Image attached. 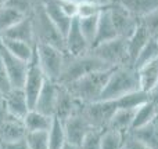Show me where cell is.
I'll list each match as a JSON object with an SVG mask.
<instances>
[{
  "mask_svg": "<svg viewBox=\"0 0 158 149\" xmlns=\"http://www.w3.org/2000/svg\"><path fill=\"white\" fill-rule=\"evenodd\" d=\"M135 111L136 109H125V108H118L114 112L112 117L110 119L108 126L106 128H112V130L121 131L123 134H128L132 127V122H133Z\"/></svg>",
  "mask_w": 158,
  "mask_h": 149,
  "instance_id": "24",
  "label": "cell"
},
{
  "mask_svg": "<svg viewBox=\"0 0 158 149\" xmlns=\"http://www.w3.org/2000/svg\"><path fill=\"white\" fill-rule=\"evenodd\" d=\"M4 97H6V111H7V115L24 119V116L31 109L24 90L21 87H11L4 94Z\"/></svg>",
  "mask_w": 158,
  "mask_h": 149,
  "instance_id": "14",
  "label": "cell"
},
{
  "mask_svg": "<svg viewBox=\"0 0 158 149\" xmlns=\"http://www.w3.org/2000/svg\"><path fill=\"white\" fill-rule=\"evenodd\" d=\"M0 149H4V148H3V145H2V144H0Z\"/></svg>",
  "mask_w": 158,
  "mask_h": 149,
  "instance_id": "47",
  "label": "cell"
},
{
  "mask_svg": "<svg viewBox=\"0 0 158 149\" xmlns=\"http://www.w3.org/2000/svg\"><path fill=\"white\" fill-rule=\"evenodd\" d=\"M139 88V77L137 71L133 66L122 65L115 66L110 73L107 84L104 87L98 100H118L119 97L128 94V92L136 91Z\"/></svg>",
  "mask_w": 158,
  "mask_h": 149,
  "instance_id": "2",
  "label": "cell"
},
{
  "mask_svg": "<svg viewBox=\"0 0 158 149\" xmlns=\"http://www.w3.org/2000/svg\"><path fill=\"white\" fill-rule=\"evenodd\" d=\"M140 22L144 25V28L147 29L148 35L151 37L156 39L157 35H158V8L153 10L151 13L146 14L144 17L140 18Z\"/></svg>",
  "mask_w": 158,
  "mask_h": 149,
  "instance_id": "35",
  "label": "cell"
},
{
  "mask_svg": "<svg viewBox=\"0 0 158 149\" xmlns=\"http://www.w3.org/2000/svg\"><path fill=\"white\" fill-rule=\"evenodd\" d=\"M63 126H64V131H65L67 142L75 145L78 148L81 145V142L83 141L85 135L93 128L86 120V117L83 116V113L81 112V108L77 112H74L71 116L67 117L65 120H63Z\"/></svg>",
  "mask_w": 158,
  "mask_h": 149,
  "instance_id": "9",
  "label": "cell"
},
{
  "mask_svg": "<svg viewBox=\"0 0 158 149\" xmlns=\"http://www.w3.org/2000/svg\"><path fill=\"white\" fill-rule=\"evenodd\" d=\"M81 106H82V104L68 91V88H67L65 86H63V84H60L54 116L58 117V119L63 122V120H65L68 116H71L74 112H77Z\"/></svg>",
  "mask_w": 158,
  "mask_h": 149,
  "instance_id": "15",
  "label": "cell"
},
{
  "mask_svg": "<svg viewBox=\"0 0 158 149\" xmlns=\"http://www.w3.org/2000/svg\"><path fill=\"white\" fill-rule=\"evenodd\" d=\"M27 15L28 14H25L22 10H19L18 7L7 2V4L0 8V33L11 28L13 25H15Z\"/></svg>",
  "mask_w": 158,
  "mask_h": 149,
  "instance_id": "25",
  "label": "cell"
},
{
  "mask_svg": "<svg viewBox=\"0 0 158 149\" xmlns=\"http://www.w3.org/2000/svg\"><path fill=\"white\" fill-rule=\"evenodd\" d=\"M151 100V94L142 90H136V91L128 92V94L119 97L118 100H115L118 108H125V109H137L139 106H142L143 104H146L147 101Z\"/></svg>",
  "mask_w": 158,
  "mask_h": 149,
  "instance_id": "28",
  "label": "cell"
},
{
  "mask_svg": "<svg viewBox=\"0 0 158 149\" xmlns=\"http://www.w3.org/2000/svg\"><path fill=\"white\" fill-rule=\"evenodd\" d=\"M110 68L111 66L107 65L104 61H101L96 55H93L90 51L85 55H79V57H69L65 54V62H64V68L58 83L67 86V84L78 80L79 77L90 73V72L103 71V69Z\"/></svg>",
  "mask_w": 158,
  "mask_h": 149,
  "instance_id": "3",
  "label": "cell"
},
{
  "mask_svg": "<svg viewBox=\"0 0 158 149\" xmlns=\"http://www.w3.org/2000/svg\"><path fill=\"white\" fill-rule=\"evenodd\" d=\"M7 2H8V0H0V8H2L3 6L7 4Z\"/></svg>",
  "mask_w": 158,
  "mask_h": 149,
  "instance_id": "44",
  "label": "cell"
},
{
  "mask_svg": "<svg viewBox=\"0 0 158 149\" xmlns=\"http://www.w3.org/2000/svg\"><path fill=\"white\" fill-rule=\"evenodd\" d=\"M24 124L28 133L33 131H47L52 126L53 116H47L44 113H40L36 109H29L28 113L24 116Z\"/></svg>",
  "mask_w": 158,
  "mask_h": 149,
  "instance_id": "23",
  "label": "cell"
},
{
  "mask_svg": "<svg viewBox=\"0 0 158 149\" xmlns=\"http://www.w3.org/2000/svg\"><path fill=\"white\" fill-rule=\"evenodd\" d=\"M156 58H158V44H157L156 39L150 37L148 41L146 43V46L142 49V51L139 53V55L136 57V60H135L133 68L139 69L143 65H146V64L154 61Z\"/></svg>",
  "mask_w": 158,
  "mask_h": 149,
  "instance_id": "31",
  "label": "cell"
},
{
  "mask_svg": "<svg viewBox=\"0 0 158 149\" xmlns=\"http://www.w3.org/2000/svg\"><path fill=\"white\" fill-rule=\"evenodd\" d=\"M156 41H157V44H158V35H157V37H156Z\"/></svg>",
  "mask_w": 158,
  "mask_h": 149,
  "instance_id": "46",
  "label": "cell"
},
{
  "mask_svg": "<svg viewBox=\"0 0 158 149\" xmlns=\"http://www.w3.org/2000/svg\"><path fill=\"white\" fill-rule=\"evenodd\" d=\"M10 88H11L10 80H8V76H7V72H6L4 64H3L2 57H0V90L6 94Z\"/></svg>",
  "mask_w": 158,
  "mask_h": 149,
  "instance_id": "39",
  "label": "cell"
},
{
  "mask_svg": "<svg viewBox=\"0 0 158 149\" xmlns=\"http://www.w3.org/2000/svg\"><path fill=\"white\" fill-rule=\"evenodd\" d=\"M0 57H2V61L4 64V68H6V72H7L11 87H21L22 88V84H24L25 75H27V69H28V62L19 60V58H17L11 53H8L3 47L2 43H0Z\"/></svg>",
  "mask_w": 158,
  "mask_h": 149,
  "instance_id": "10",
  "label": "cell"
},
{
  "mask_svg": "<svg viewBox=\"0 0 158 149\" xmlns=\"http://www.w3.org/2000/svg\"><path fill=\"white\" fill-rule=\"evenodd\" d=\"M90 53L93 55H96L97 58H100L101 61H104L111 68L122 65L129 66L128 43H126V39L122 37V36H117L111 40L96 44L94 47L90 49Z\"/></svg>",
  "mask_w": 158,
  "mask_h": 149,
  "instance_id": "5",
  "label": "cell"
},
{
  "mask_svg": "<svg viewBox=\"0 0 158 149\" xmlns=\"http://www.w3.org/2000/svg\"><path fill=\"white\" fill-rule=\"evenodd\" d=\"M97 21H98V15L87 17V18H78L79 29H81L83 37L86 39V41L89 43L90 49H92L93 43H94V39H96V32H97Z\"/></svg>",
  "mask_w": 158,
  "mask_h": 149,
  "instance_id": "32",
  "label": "cell"
},
{
  "mask_svg": "<svg viewBox=\"0 0 158 149\" xmlns=\"http://www.w3.org/2000/svg\"><path fill=\"white\" fill-rule=\"evenodd\" d=\"M47 141H49L50 149H61L63 145L67 142L63 122L56 116H53L52 126L47 130Z\"/></svg>",
  "mask_w": 158,
  "mask_h": 149,
  "instance_id": "29",
  "label": "cell"
},
{
  "mask_svg": "<svg viewBox=\"0 0 158 149\" xmlns=\"http://www.w3.org/2000/svg\"><path fill=\"white\" fill-rule=\"evenodd\" d=\"M151 36L148 35L147 29L144 28V25L139 21L135 32L126 39L128 43V61H129V66H133V62L136 60V57L139 55V53L142 51V49L146 46V43L148 41Z\"/></svg>",
  "mask_w": 158,
  "mask_h": 149,
  "instance_id": "17",
  "label": "cell"
},
{
  "mask_svg": "<svg viewBox=\"0 0 158 149\" xmlns=\"http://www.w3.org/2000/svg\"><path fill=\"white\" fill-rule=\"evenodd\" d=\"M139 77V88L148 94L154 92L158 83V58L136 69Z\"/></svg>",
  "mask_w": 158,
  "mask_h": 149,
  "instance_id": "18",
  "label": "cell"
},
{
  "mask_svg": "<svg viewBox=\"0 0 158 149\" xmlns=\"http://www.w3.org/2000/svg\"><path fill=\"white\" fill-rule=\"evenodd\" d=\"M123 149H151V148L128 133L125 137V141H123Z\"/></svg>",
  "mask_w": 158,
  "mask_h": 149,
  "instance_id": "38",
  "label": "cell"
},
{
  "mask_svg": "<svg viewBox=\"0 0 158 149\" xmlns=\"http://www.w3.org/2000/svg\"><path fill=\"white\" fill-rule=\"evenodd\" d=\"M0 43L8 53H11L13 55H15L17 58L25 61V62H29L31 58L33 57L35 44H29L21 40H14V39H7L3 36H0Z\"/></svg>",
  "mask_w": 158,
  "mask_h": 149,
  "instance_id": "21",
  "label": "cell"
},
{
  "mask_svg": "<svg viewBox=\"0 0 158 149\" xmlns=\"http://www.w3.org/2000/svg\"><path fill=\"white\" fill-rule=\"evenodd\" d=\"M24 120L19 117L6 115L0 120V144H10L27 137Z\"/></svg>",
  "mask_w": 158,
  "mask_h": 149,
  "instance_id": "13",
  "label": "cell"
},
{
  "mask_svg": "<svg viewBox=\"0 0 158 149\" xmlns=\"http://www.w3.org/2000/svg\"><path fill=\"white\" fill-rule=\"evenodd\" d=\"M122 149H123V148H122Z\"/></svg>",
  "mask_w": 158,
  "mask_h": 149,
  "instance_id": "48",
  "label": "cell"
},
{
  "mask_svg": "<svg viewBox=\"0 0 158 149\" xmlns=\"http://www.w3.org/2000/svg\"><path fill=\"white\" fill-rule=\"evenodd\" d=\"M7 115V111H6V97H4V92L0 90V120Z\"/></svg>",
  "mask_w": 158,
  "mask_h": 149,
  "instance_id": "41",
  "label": "cell"
},
{
  "mask_svg": "<svg viewBox=\"0 0 158 149\" xmlns=\"http://www.w3.org/2000/svg\"><path fill=\"white\" fill-rule=\"evenodd\" d=\"M64 51L69 57H79L85 55L90 51V46L83 37L81 29H79L78 18H74L71 22L68 32L64 36Z\"/></svg>",
  "mask_w": 158,
  "mask_h": 149,
  "instance_id": "11",
  "label": "cell"
},
{
  "mask_svg": "<svg viewBox=\"0 0 158 149\" xmlns=\"http://www.w3.org/2000/svg\"><path fill=\"white\" fill-rule=\"evenodd\" d=\"M117 2H119L132 15L139 19L158 8V0H117Z\"/></svg>",
  "mask_w": 158,
  "mask_h": 149,
  "instance_id": "27",
  "label": "cell"
},
{
  "mask_svg": "<svg viewBox=\"0 0 158 149\" xmlns=\"http://www.w3.org/2000/svg\"><path fill=\"white\" fill-rule=\"evenodd\" d=\"M58 90H60V84L57 81H52L46 79V81H44L43 87H42L40 92H39L38 98L35 101L33 109L39 111L40 113L47 115V116H54Z\"/></svg>",
  "mask_w": 158,
  "mask_h": 149,
  "instance_id": "12",
  "label": "cell"
},
{
  "mask_svg": "<svg viewBox=\"0 0 158 149\" xmlns=\"http://www.w3.org/2000/svg\"><path fill=\"white\" fill-rule=\"evenodd\" d=\"M56 2H57L60 10L64 13V15H67L71 19L78 18L79 0H56Z\"/></svg>",
  "mask_w": 158,
  "mask_h": 149,
  "instance_id": "37",
  "label": "cell"
},
{
  "mask_svg": "<svg viewBox=\"0 0 158 149\" xmlns=\"http://www.w3.org/2000/svg\"><path fill=\"white\" fill-rule=\"evenodd\" d=\"M0 36L7 39H14V40L27 41L29 44H35V30H33L31 15L24 17L19 22H17L15 25H13L11 28L0 33Z\"/></svg>",
  "mask_w": 158,
  "mask_h": 149,
  "instance_id": "16",
  "label": "cell"
},
{
  "mask_svg": "<svg viewBox=\"0 0 158 149\" xmlns=\"http://www.w3.org/2000/svg\"><path fill=\"white\" fill-rule=\"evenodd\" d=\"M28 145L31 149H50L49 141H47V131H33V133H27Z\"/></svg>",
  "mask_w": 158,
  "mask_h": 149,
  "instance_id": "34",
  "label": "cell"
},
{
  "mask_svg": "<svg viewBox=\"0 0 158 149\" xmlns=\"http://www.w3.org/2000/svg\"><path fill=\"white\" fill-rule=\"evenodd\" d=\"M44 81H46V76H44L42 68L39 66L38 58H36V54L33 51V57L28 62L27 75H25V80L24 84H22V90H24L25 95H27V100L31 109H33L35 101L38 98L39 92H40L42 87H43Z\"/></svg>",
  "mask_w": 158,
  "mask_h": 149,
  "instance_id": "8",
  "label": "cell"
},
{
  "mask_svg": "<svg viewBox=\"0 0 158 149\" xmlns=\"http://www.w3.org/2000/svg\"><path fill=\"white\" fill-rule=\"evenodd\" d=\"M117 109L118 106L115 100H97L81 106V112L86 117L89 124L96 130H104Z\"/></svg>",
  "mask_w": 158,
  "mask_h": 149,
  "instance_id": "6",
  "label": "cell"
},
{
  "mask_svg": "<svg viewBox=\"0 0 158 149\" xmlns=\"http://www.w3.org/2000/svg\"><path fill=\"white\" fill-rule=\"evenodd\" d=\"M100 137H101V130L92 128L85 135L83 141L79 145V149H100Z\"/></svg>",
  "mask_w": 158,
  "mask_h": 149,
  "instance_id": "36",
  "label": "cell"
},
{
  "mask_svg": "<svg viewBox=\"0 0 158 149\" xmlns=\"http://www.w3.org/2000/svg\"><path fill=\"white\" fill-rule=\"evenodd\" d=\"M118 33L115 30V26L111 21V17H110L108 8H107V4L103 7V10L98 14V21H97V32H96V39L94 43H93L92 47H94L96 44H100L103 41L111 40V39L117 37Z\"/></svg>",
  "mask_w": 158,
  "mask_h": 149,
  "instance_id": "19",
  "label": "cell"
},
{
  "mask_svg": "<svg viewBox=\"0 0 158 149\" xmlns=\"http://www.w3.org/2000/svg\"><path fill=\"white\" fill-rule=\"evenodd\" d=\"M154 91H158V83H157V87H156V90H154ZM151 94H153V92H151Z\"/></svg>",
  "mask_w": 158,
  "mask_h": 149,
  "instance_id": "45",
  "label": "cell"
},
{
  "mask_svg": "<svg viewBox=\"0 0 158 149\" xmlns=\"http://www.w3.org/2000/svg\"><path fill=\"white\" fill-rule=\"evenodd\" d=\"M2 145H3V148H4V149H31L25 138L18 139V141H15V142H10V144H2Z\"/></svg>",
  "mask_w": 158,
  "mask_h": 149,
  "instance_id": "40",
  "label": "cell"
},
{
  "mask_svg": "<svg viewBox=\"0 0 158 149\" xmlns=\"http://www.w3.org/2000/svg\"><path fill=\"white\" fill-rule=\"evenodd\" d=\"M158 111L154 105L153 101H147L146 104H143L142 106L135 111V116H133V122H132V127L131 130H135V128L143 127V126L148 124L150 122H153L154 119L157 117ZM129 130V131H131Z\"/></svg>",
  "mask_w": 158,
  "mask_h": 149,
  "instance_id": "26",
  "label": "cell"
},
{
  "mask_svg": "<svg viewBox=\"0 0 158 149\" xmlns=\"http://www.w3.org/2000/svg\"><path fill=\"white\" fill-rule=\"evenodd\" d=\"M112 69L114 68L90 72V73L79 77L78 80L67 84L65 87L81 104L94 102L100 98Z\"/></svg>",
  "mask_w": 158,
  "mask_h": 149,
  "instance_id": "1",
  "label": "cell"
},
{
  "mask_svg": "<svg viewBox=\"0 0 158 149\" xmlns=\"http://www.w3.org/2000/svg\"><path fill=\"white\" fill-rule=\"evenodd\" d=\"M126 134L112 128L101 130L100 137V149H122Z\"/></svg>",
  "mask_w": 158,
  "mask_h": 149,
  "instance_id": "30",
  "label": "cell"
},
{
  "mask_svg": "<svg viewBox=\"0 0 158 149\" xmlns=\"http://www.w3.org/2000/svg\"><path fill=\"white\" fill-rule=\"evenodd\" d=\"M61 149H79L78 147H75V145H72V144H68V142H65V144L63 145V148Z\"/></svg>",
  "mask_w": 158,
  "mask_h": 149,
  "instance_id": "43",
  "label": "cell"
},
{
  "mask_svg": "<svg viewBox=\"0 0 158 149\" xmlns=\"http://www.w3.org/2000/svg\"><path fill=\"white\" fill-rule=\"evenodd\" d=\"M107 3L108 2H100V0H79L78 18H87V17L98 15Z\"/></svg>",
  "mask_w": 158,
  "mask_h": 149,
  "instance_id": "33",
  "label": "cell"
},
{
  "mask_svg": "<svg viewBox=\"0 0 158 149\" xmlns=\"http://www.w3.org/2000/svg\"><path fill=\"white\" fill-rule=\"evenodd\" d=\"M42 4H43L44 13L47 14L50 21L56 25V28L60 30L61 35L65 36V33L68 32L69 26H71L72 19L68 18L67 15H64V13L60 10L56 0H42Z\"/></svg>",
  "mask_w": 158,
  "mask_h": 149,
  "instance_id": "20",
  "label": "cell"
},
{
  "mask_svg": "<svg viewBox=\"0 0 158 149\" xmlns=\"http://www.w3.org/2000/svg\"><path fill=\"white\" fill-rule=\"evenodd\" d=\"M35 54L47 80L58 83L65 62V51L47 43H35Z\"/></svg>",
  "mask_w": 158,
  "mask_h": 149,
  "instance_id": "4",
  "label": "cell"
},
{
  "mask_svg": "<svg viewBox=\"0 0 158 149\" xmlns=\"http://www.w3.org/2000/svg\"><path fill=\"white\" fill-rule=\"evenodd\" d=\"M129 134L137 138L139 141H142L143 144H146L147 147H150L151 149H158V115L153 122H150L143 127L131 130Z\"/></svg>",
  "mask_w": 158,
  "mask_h": 149,
  "instance_id": "22",
  "label": "cell"
},
{
  "mask_svg": "<svg viewBox=\"0 0 158 149\" xmlns=\"http://www.w3.org/2000/svg\"><path fill=\"white\" fill-rule=\"evenodd\" d=\"M107 8H108L110 17H111V21L114 24L118 36H122V37L128 39L135 32L140 19L136 18L135 15H132L117 0H108Z\"/></svg>",
  "mask_w": 158,
  "mask_h": 149,
  "instance_id": "7",
  "label": "cell"
},
{
  "mask_svg": "<svg viewBox=\"0 0 158 149\" xmlns=\"http://www.w3.org/2000/svg\"><path fill=\"white\" fill-rule=\"evenodd\" d=\"M151 101L154 102V105H156V108L158 111V91H154L153 94H151Z\"/></svg>",
  "mask_w": 158,
  "mask_h": 149,
  "instance_id": "42",
  "label": "cell"
}]
</instances>
